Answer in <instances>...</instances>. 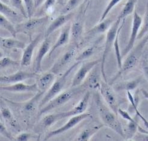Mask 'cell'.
<instances>
[{
    "mask_svg": "<svg viewBox=\"0 0 148 141\" xmlns=\"http://www.w3.org/2000/svg\"><path fill=\"white\" fill-rule=\"evenodd\" d=\"M1 2L7 4V3H9V0H1Z\"/></svg>",
    "mask_w": 148,
    "mask_h": 141,
    "instance_id": "c3c4849f",
    "label": "cell"
},
{
    "mask_svg": "<svg viewBox=\"0 0 148 141\" xmlns=\"http://www.w3.org/2000/svg\"><path fill=\"white\" fill-rule=\"evenodd\" d=\"M35 136H33L31 133H27V132H24L21 133L20 135H19L16 138V140H28L29 139H31L32 138H34Z\"/></svg>",
    "mask_w": 148,
    "mask_h": 141,
    "instance_id": "ee69618b",
    "label": "cell"
},
{
    "mask_svg": "<svg viewBox=\"0 0 148 141\" xmlns=\"http://www.w3.org/2000/svg\"><path fill=\"white\" fill-rule=\"evenodd\" d=\"M113 23V19L111 18L106 19L101 22H99V23L92 28L87 32V34L90 35H94L105 32L108 30Z\"/></svg>",
    "mask_w": 148,
    "mask_h": 141,
    "instance_id": "7402d4cb",
    "label": "cell"
},
{
    "mask_svg": "<svg viewBox=\"0 0 148 141\" xmlns=\"http://www.w3.org/2000/svg\"><path fill=\"white\" fill-rule=\"evenodd\" d=\"M82 0H69L61 11L62 14H66L72 12L80 4Z\"/></svg>",
    "mask_w": 148,
    "mask_h": 141,
    "instance_id": "836d02e7",
    "label": "cell"
},
{
    "mask_svg": "<svg viewBox=\"0 0 148 141\" xmlns=\"http://www.w3.org/2000/svg\"><path fill=\"white\" fill-rule=\"evenodd\" d=\"M24 4L27 12L28 19L32 18L35 9L34 0H24Z\"/></svg>",
    "mask_w": 148,
    "mask_h": 141,
    "instance_id": "60d3db41",
    "label": "cell"
},
{
    "mask_svg": "<svg viewBox=\"0 0 148 141\" xmlns=\"http://www.w3.org/2000/svg\"><path fill=\"white\" fill-rule=\"evenodd\" d=\"M81 63V62L77 61L76 63L72 65L71 67L66 71V72L63 75L57 80H55L54 83L52 84L51 87L48 89L47 92V93L43 96V98L41 99V101L39 104V107L42 108L44 105H45L47 103L50 101L52 99H53L56 96L60 94L62 90L63 89L68 76L70 75L71 72L73 69L76 68L77 66Z\"/></svg>",
    "mask_w": 148,
    "mask_h": 141,
    "instance_id": "7a4b0ae2",
    "label": "cell"
},
{
    "mask_svg": "<svg viewBox=\"0 0 148 141\" xmlns=\"http://www.w3.org/2000/svg\"><path fill=\"white\" fill-rule=\"evenodd\" d=\"M51 43L48 40V38L45 39L39 49L38 52V55L36 56V60H35V71L36 72H38L41 70V66H42V62L43 61V59L45 55L49 52L51 50L50 48Z\"/></svg>",
    "mask_w": 148,
    "mask_h": 141,
    "instance_id": "ac0fdd59",
    "label": "cell"
},
{
    "mask_svg": "<svg viewBox=\"0 0 148 141\" xmlns=\"http://www.w3.org/2000/svg\"><path fill=\"white\" fill-rule=\"evenodd\" d=\"M142 93L143 96L145 97V98L148 99V92L147 91H146V90H144V89H142Z\"/></svg>",
    "mask_w": 148,
    "mask_h": 141,
    "instance_id": "7dc6e473",
    "label": "cell"
},
{
    "mask_svg": "<svg viewBox=\"0 0 148 141\" xmlns=\"http://www.w3.org/2000/svg\"><path fill=\"white\" fill-rule=\"evenodd\" d=\"M56 80V74L51 72H46L37 80L36 83L40 92H46L54 83Z\"/></svg>",
    "mask_w": 148,
    "mask_h": 141,
    "instance_id": "e0dca14e",
    "label": "cell"
},
{
    "mask_svg": "<svg viewBox=\"0 0 148 141\" xmlns=\"http://www.w3.org/2000/svg\"><path fill=\"white\" fill-rule=\"evenodd\" d=\"M137 0H128L123 7V9L120 13L119 15L118 16V18L122 20L125 19V18L135 11V5L137 3Z\"/></svg>",
    "mask_w": 148,
    "mask_h": 141,
    "instance_id": "83f0119b",
    "label": "cell"
},
{
    "mask_svg": "<svg viewBox=\"0 0 148 141\" xmlns=\"http://www.w3.org/2000/svg\"><path fill=\"white\" fill-rule=\"evenodd\" d=\"M1 46L5 49H24L25 44L23 41L12 38H1Z\"/></svg>",
    "mask_w": 148,
    "mask_h": 141,
    "instance_id": "44dd1931",
    "label": "cell"
},
{
    "mask_svg": "<svg viewBox=\"0 0 148 141\" xmlns=\"http://www.w3.org/2000/svg\"><path fill=\"white\" fill-rule=\"evenodd\" d=\"M71 26L70 25H68L66 26L63 28L60 35H59L57 41L54 44L53 46L51 48V50L49 52V57L51 56V55L53 54V53L55 50H56V49L65 45V44H66L69 42L71 32Z\"/></svg>",
    "mask_w": 148,
    "mask_h": 141,
    "instance_id": "d6986e66",
    "label": "cell"
},
{
    "mask_svg": "<svg viewBox=\"0 0 148 141\" xmlns=\"http://www.w3.org/2000/svg\"><path fill=\"white\" fill-rule=\"evenodd\" d=\"M100 73L102 74L101 71H99L98 69L95 68V66L94 69L93 68L87 77L86 84L88 87H89L91 89H95L98 88H99L101 83Z\"/></svg>",
    "mask_w": 148,
    "mask_h": 141,
    "instance_id": "ffe728a7",
    "label": "cell"
},
{
    "mask_svg": "<svg viewBox=\"0 0 148 141\" xmlns=\"http://www.w3.org/2000/svg\"><path fill=\"white\" fill-rule=\"evenodd\" d=\"M139 125H140L138 122L135 119L132 121H128L127 130H126V132L125 131V139H131L134 137L136 135V133L138 131Z\"/></svg>",
    "mask_w": 148,
    "mask_h": 141,
    "instance_id": "1f68e13d",
    "label": "cell"
},
{
    "mask_svg": "<svg viewBox=\"0 0 148 141\" xmlns=\"http://www.w3.org/2000/svg\"><path fill=\"white\" fill-rule=\"evenodd\" d=\"M147 41L148 35L146 36V38L143 40H142L141 43L138 44L137 46L135 48L134 50H131L132 51L128 55L127 57L126 58L124 62L122 63V67L119 69V72L117 73L114 77L111 80L110 84H112L113 83H114V81L118 78L120 77L123 73L132 69L137 65L140 57H141L142 55L143 48Z\"/></svg>",
    "mask_w": 148,
    "mask_h": 141,
    "instance_id": "3957f363",
    "label": "cell"
},
{
    "mask_svg": "<svg viewBox=\"0 0 148 141\" xmlns=\"http://www.w3.org/2000/svg\"><path fill=\"white\" fill-rule=\"evenodd\" d=\"M99 63H101V60H95L83 62L80 68L76 72L72 81V87H76L79 86L85 80L88 74Z\"/></svg>",
    "mask_w": 148,
    "mask_h": 141,
    "instance_id": "9c48e42d",
    "label": "cell"
},
{
    "mask_svg": "<svg viewBox=\"0 0 148 141\" xmlns=\"http://www.w3.org/2000/svg\"><path fill=\"white\" fill-rule=\"evenodd\" d=\"M1 90L11 92H38L39 91L36 83L33 84H26L21 82L6 86H1Z\"/></svg>",
    "mask_w": 148,
    "mask_h": 141,
    "instance_id": "5bb4252c",
    "label": "cell"
},
{
    "mask_svg": "<svg viewBox=\"0 0 148 141\" xmlns=\"http://www.w3.org/2000/svg\"><path fill=\"white\" fill-rule=\"evenodd\" d=\"M45 1V0H34L35 3V9H38L40 6H41L44 2Z\"/></svg>",
    "mask_w": 148,
    "mask_h": 141,
    "instance_id": "bcb514c9",
    "label": "cell"
},
{
    "mask_svg": "<svg viewBox=\"0 0 148 141\" xmlns=\"http://www.w3.org/2000/svg\"><path fill=\"white\" fill-rule=\"evenodd\" d=\"M77 51V48L76 46H73L69 49L68 51L58 59L57 61L54 63L51 68V72H54L55 74H57L60 72L66 66H67L73 60V59L76 56Z\"/></svg>",
    "mask_w": 148,
    "mask_h": 141,
    "instance_id": "7c38bea8",
    "label": "cell"
},
{
    "mask_svg": "<svg viewBox=\"0 0 148 141\" xmlns=\"http://www.w3.org/2000/svg\"><path fill=\"white\" fill-rule=\"evenodd\" d=\"M19 64V62L18 61L14 60V59L9 57H4L1 59V61H0V67L1 69H3L10 66L18 65Z\"/></svg>",
    "mask_w": 148,
    "mask_h": 141,
    "instance_id": "ab89813d",
    "label": "cell"
},
{
    "mask_svg": "<svg viewBox=\"0 0 148 141\" xmlns=\"http://www.w3.org/2000/svg\"><path fill=\"white\" fill-rule=\"evenodd\" d=\"M28 19L27 21L17 25L16 26L17 33H24L25 34L32 33L35 29L47 22L49 19V16H44L36 18H32Z\"/></svg>",
    "mask_w": 148,
    "mask_h": 141,
    "instance_id": "30bf717a",
    "label": "cell"
},
{
    "mask_svg": "<svg viewBox=\"0 0 148 141\" xmlns=\"http://www.w3.org/2000/svg\"><path fill=\"white\" fill-rule=\"evenodd\" d=\"M45 93V92H40L39 91L37 94L34 96V97L28 102H26L24 105L23 109V111L25 113H33L36 110L37 107L39 105L40 102L41 101L40 98L42 96V95Z\"/></svg>",
    "mask_w": 148,
    "mask_h": 141,
    "instance_id": "d4e9b609",
    "label": "cell"
},
{
    "mask_svg": "<svg viewBox=\"0 0 148 141\" xmlns=\"http://www.w3.org/2000/svg\"><path fill=\"white\" fill-rule=\"evenodd\" d=\"M121 1L122 0H111L110 3H108V4L107 5V6L106 7L105 10L103 11L102 16L101 17V19L99 20V22H101L104 19H106L110 11L112 10V9H113L117 4H119Z\"/></svg>",
    "mask_w": 148,
    "mask_h": 141,
    "instance_id": "f35d334b",
    "label": "cell"
},
{
    "mask_svg": "<svg viewBox=\"0 0 148 141\" xmlns=\"http://www.w3.org/2000/svg\"><path fill=\"white\" fill-rule=\"evenodd\" d=\"M122 20H123L117 18V19L113 22L112 26H111V27L110 28V29L107 31V33L106 35L105 48H104V50H103L102 57L101 59V69L102 75L103 80H104V81H106V82H107V80L106 72H105L106 60L108 55L110 52V51L112 50V49L114 46V43L116 38L118 31H119V29L121 26V22H122Z\"/></svg>",
    "mask_w": 148,
    "mask_h": 141,
    "instance_id": "277c9868",
    "label": "cell"
},
{
    "mask_svg": "<svg viewBox=\"0 0 148 141\" xmlns=\"http://www.w3.org/2000/svg\"><path fill=\"white\" fill-rule=\"evenodd\" d=\"M40 38L41 35H38L24 49L23 55V56H22L21 62V65L22 66H28L31 64L34 50L36 46L38 45V44L40 40Z\"/></svg>",
    "mask_w": 148,
    "mask_h": 141,
    "instance_id": "9a60e30c",
    "label": "cell"
},
{
    "mask_svg": "<svg viewBox=\"0 0 148 141\" xmlns=\"http://www.w3.org/2000/svg\"><path fill=\"white\" fill-rule=\"evenodd\" d=\"M125 20H123L122 23L120 26L119 31H118V33L117 34L116 38L115 39L114 43V51H115V55H116V59H117V65L118 67L120 69L122 67V53H121L120 51V47H119V34H120V32L121 31V29L123 26V24L125 23Z\"/></svg>",
    "mask_w": 148,
    "mask_h": 141,
    "instance_id": "4dcf8cb0",
    "label": "cell"
},
{
    "mask_svg": "<svg viewBox=\"0 0 148 141\" xmlns=\"http://www.w3.org/2000/svg\"><path fill=\"white\" fill-rule=\"evenodd\" d=\"M83 24L80 19H77L73 21L71 28V35L75 43L78 42L83 32Z\"/></svg>",
    "mask_w": 148,
    "mask_h": 141,
    "instance_id": "cb8c5ba5",
    "label": "cell"
},
{
    "mask_svg": "<svg viewBox=\"0 0 148 141\" xmlns=\"http://www.w3.org/2000/svg\"><path fill=\"white\" fill-rule=\"evenodd\" d=\"M96 107L98 111V114L103 124L113 130L117 134L125 139V131L122 125L114 111L109 107L105 105L102 101L99 94L96 93L94 96Z\"/></svg>",
    "mask_w": 148,
    "mask_h": 141,
    "instance_id": "6da1fadb",
    "label": "cell"
},
{
    "mask_svg": "<svg viewBox=\"0 0 148 141\" xmlns=\"http://www.w3.org/2000/svg\"><path fill=\"white\" fill-rule=\"evenodd\" d=\"M99 90L102 97L104 99L108 106L117 114L118 109L119 108V103H118L117 96L113 88L107 82L104 81H101Z\"/></svg>",
    "mask_w": 148,
    "mask_h": 141,
    "instance_id": "52a82bcc",
    "label": "cell"
},
{
    "mask_svg": "<svg viewBox=\"0 0 148 141\" xmlns=\"http://www.w3.org/2000/svg\"><path fill=\"white\" fill-rule=\"evenodd\" d=\"M127 97L128 98L129 101L131 103V104L132 105V107L133 108V109H134L137 115L140 118V119H141L143 121L145 126L148 129V121L142 115V114L140 113V111H138V109L137 108L138 102L135 100L134 97L132 95V94L130 92V91H127Z\"/></svg>",
    "mask_w": 148,
    "mask_h": 141,
    "instance_id": "d6a6232c",
    "label": "cell"
},
{
    "mask_svg": "<svg viewBox=\"0 0 148 141\" xmlns=\"http://www.w3.org/2000/svg\"><path fill=\"white\" fill-rule=\"evenodd\" d=\"M73 15V13L71 12L66 14H61L60 16H58L57 18H56L48 27L45 34V38H48L49 36L52 33H53L57 29L65 25L67 22H68V21H69L72 19Z\"/></svg>",
    "mask_w": 148,
    "mask_h": 141,
    "instance_id": "2e32d148",
    "label": "cell"
},
{
    "mask_svg": "<svg viewBox=\"0 0 148 141\" xmlns=\"http://www.w3.org/2000/svg\"><path fill=\"white\" fill-rule=\"evenodd\" d=\"M9 3L13 7L16 9L25 18L28 19L27 10L25 6H24L23 4V0H9Z\"/></svg>",
    "mask_w": 148,
    "mask_h": 141,
    "instance_id": "e575fe53",
    "label": "cell"
},
{
    "mask_svg": "<svg viewBox=\"0 0 148 141\" xmlns=\"http://www.w3.org/2000/svg\"><path fill=\"white\" fill-rule=\"evenodd\" d=\"M142 70L143 71L145 77L148 81V61L146 58H145L142 62Z\"/></svg>",
    "mask_w": 148,
    "mask_h": 141,
    "instance_id": "f6af8a7d",
    "label": "cell"
},
{
    "mask_svg": "<svg viewBox=\"0 0 148 141\" xmlns=\"http://www.w3.org/2000/svg\"><path fill=\"white\" fill-rule=\"evenodd\" d=\"M141 81L142 77H139L134 80L120 83L115 86V88L117 91L126 90L131 92V90H134L138 86Z\"/></svg>",
    "mask_w": 148,
    "mask_h": 141,
    "instance_id": "603a6c76",
    "label": "cell"
},
{
    "mask_svg": "<svg viewBox=\"0 0 148 141\" xmlns=\"http://www.w3.org/2000/svg\"><path fill=\"white\" fill-rule=\"evenodd\" d=\"M103 124H99L97 125H95L93 128H87L81 132L77 138L75 139L76 140H88L90 138L97 133L98 131L100 130V129L102 127Z\"/></svg>",
    "mask_w": 148,
    "mask_h": 141,
    "instance_id": "484cf974",
    "label": "cell"
},
{
    "mask_svg": "<svg viewBox=\"0 0 148 141\" xmlns=\"http://www.w3.org/2000/svg\"><path fill=\"white\" fill-rule=\"evenodd\" d=\"M56 2V0H45L42 5V10L43 11H47L53 7Z\"/></svg>",
    "mask_w": 148,
    "mask_h": 141,
    "instance_id": "b9f144b4",
    "label": "cell"
},
{
    "mask_svg": "<svg viewBox=\"0 0 148 141\" xmlns=\"http://www.w3.org/2000/svg\"><path fill=\"white\" fill-rule=\"evenodd\" d=\"M1 117L5 119L13 128H17L19 127L18 123L14 117L10 109L6 107H2L1 108Z\"/></svg>",
    "mask_w": 148,
    "mask_h": 141,
    "instance_id": "f1b7e54d",
    "label": "cell"
},
{
    "mask_svg": "<svg viewBox=\"0 0 148 141\" xmlns=\"http://www.w3.org/2000/svg\"><path fill=\"white\" fill-rule=\"evenodd\" d=\"M58 120H60V118H59L58 114H53L47 115L45 117H44L42 120V124L44 127L49 128Z\"/></svg>",
    "mask_w": 148,
    "mask_h": 141,
    "instance_id": "74e56055",
    "label": "cell"
},
{
    "mask_svg": "<svg viewBox=\"0 0 148 141\" xmlns=\"http://www.w3.org/2000/svg\"><path fill=\"white\" fill-rule=\"evenodd\" d=\"M90 98V93L89 92H87L84 94L83 98L81 99L79 102L73 108L68 111H66V112L58 113L60 120H62L64 118L79 115L85 113L88 105V103H89Z\"/></svg>",
    "mask_w": 148,
    "mask_h": 141,
    "instance_id": "8fae6325",
    "label": "cell"
},
{
    "mask_svg": "<svg viewBox=\"0 0 148 141\" xmlns=\"http://www.w3.org/2000/svg\"><path fill=\"white\" fill-rule=\"evenodd\" d=\"M92 117V116L91 114L89 113H84L79 115L73 116L67 123L62 126V127L50 132L45 138V140H47L51 138L52 137H54L58 135L62 134V133L64 132H67L68 130L75 127V125H77L78 123H79L83 120H86L87 118H91Z\"/></svg>",
    "mask_w": 148,
    "mask_h": 141,
    "instance_id": "ba28073f",
    "label": "cell"
},
{
    "mask_svg": "<svg viewBox=\"0 0 148 141\" xmlns=\"http://www.w3.org/2000/svg\"><path fill=\"white\" fill-rule=\"evenodd\" d=\"M142 24H143V19L139 15V14L137 13V11L135 10L134 13H133V18H132V24L131 35H130L127 45L123 49L122 53V58L125 56L128 55L131 51V50L133 49V47H134L136 40V39H137L138 35L140 31V28H142Z\"/></svg>",
    "mask_w": 148,
    "mask_h": 141,
    "instance_id": "5b68a950",
    "label": "cell"
},
{
    "mask_svg": "<svg viewBox=\"0 0 148 141\" xmlns=\"http://www.w3.org/2000/svg\"><path fill=\"white\" fill-rule=\"evenodd\" d=\"M74 91L67 90L58 94L49 101L45 105L41 108L39 111L38 115H42L44 114L48 113L49 111L60 107V106L65 104L69 101H70L74 94Z\"/></svg>",
    "mask_w": 148,
    "mask_h": 141,
    "instance_id": "8992f818",
    "label": "cell"
},
{
    "mask_svg": "<svg viewBox=\"0 0 148 141\" xmlns=\"http://www.w3.org/2000/svg\"><path fill=\"white\" fill-rule=\"evenodd\" d=\"M38 77L36 72H29L24 71H19L16 73L9 76H1L0 78L1 83L4 84H15L20 83L24 80L33 78Z\"/></svg>",
    "mask_w": 148,
    "mask_h": 141,
    "instance_id": "4fadbf2b",
    "label": "cell"
},
{
    "mask_svg": "<svg viewBox=\"0 0 148 141\" xmlns=\"http://www.w3.org/2000/svg\"><path fill=\"white\" fill-rule=\"evenodd\" d=\"M95 51V46H90L86 48L82 53H81L77 58L76 61L79 62H82L83 61L86 60L88 58L91 57Z\"/></svg>",
    "mask_w": 148,
    "mask_h": 141,
    "instance_id": "8d00e7d4",
    "label": "cell"
},
{
    "mask_svg": "<svg viewBox=\"0 0 148 141\" xmlns=\"http://www.w3.org/2000/svg\"><path fill=\"white\" fill-rule=\"evenodd\" d=\"M0 11L1 14L8 19H10L12 20H18L19 19V16L16 11L12 9L6 4L1 2L0 3Z\"/></svg>",
    "mask_w": 148,
    "mask_h": 141,
    "instance_id": "4316f807",
    "label": "cell"
},
{
    "mask_svg": "<svg viewBox=\"0 0 148 141\" xmlns=\"http://www.w3.org/2000/svg\"><path fill=\"white\" fill-rule=\"evenodd\" d=\"M148 32V4L146 7V10L143 20L142 28L137 36V40H140L143 38L144 36Z\"/></svg>",
    "mask_w": 148,
    "mask_h": 141,
    "instance_id": "d590c367",
    "label": "cell"
},
{
    "mask_svg": "<svg viewBox=\"0 0 148 141\" xmlns=\"http://www.w3.org/2000/svg\"><path fill=\"white\" fill-rule=\"evenodd\" d=\"M0 25H1L2 28L8 31L13 37L15 38L17 34L16 27L13 25V24L8 19L3 15L2 14H0Z\"/></svg>",
    "mask_w": 148,
    "mask_h": 141,
    "instance_id": "f546056e",
    "label": "cell"
},
{
    "mask_svg": "<svg viewBox=\"0 0 148 141\" xmlns=\"http://www.w3.org/2000/svg\"><path fill=\"white\" fill-rule=\"evenodd\" d=\"M0 132H1V135L7 138V139H9L10 140H14V138L11 136L9 132L7 131L5 125L2 123H0Z\"/></svg>",
    "mask_w": 148,
    "mask_h": 141,
    "instance_id": "7bdbcfd3",
    "label": "cell"
}]
</instances>
